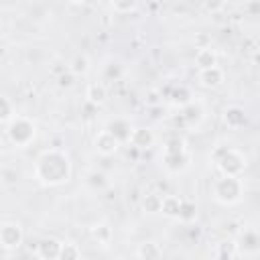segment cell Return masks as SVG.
<instances>
[{"label": "cell", "instance_id": "34", "mask_svg": "<svg viewBox=\"0 0 260 260\" xmlns=\"http://www.w3.org/2000/svg\"><path fill=\"white\" fill-rule=\"evenodd\" d=\"M158 102H160V100H158V93H156V91H148V104L154 106V104H158Z\"/></svg>", "mask_w": 260, "mask_h": 260}, {"label": "cell", "instance_id": "2", "mask_svg": "<svg viewBox=\"0 0 260 260\" xmlns=\"http://www.w3.org/2000/svg\"><path fill=\"white\" fill-rule=\"evenodd\" d=\"M211 199L223 207H234L244 197V181L242 177H215L211 183Z\"/></svg>", "mask_w": 260, "mask_h": 260}, {"label": "cell", "instance_id": "3", "mask_svg": "<svg viewBox=\"0 0 260 260\" xmlns=\"http://www.w3.org/2000/svg\"><path fill=\"white\" fill-rule=\"evenodd\" d=\"M211 160L215 162L219 175L223 177H242L246 167H248V158L242 150L232 148V146H217L211 150Z\"/></svg>", "mask_w": 260, "mask_h": 260}, {"label": "cell", "instance_id": "24", "mask_svg": "<svg viewBox=\"0 0 260 260\" xmlns=\"http://www.w3.org/2000/svg\"><path fill=\"white\" fill-rule=\"evenodd\" d=\"M20 181V171L14 165H2L0 167V185L2 187H16Z\"/></svg>", "mask_w": 260, "mask_h": 260}, {"label": "cell", "instance_id": "7", "mask_svg": "<svg viewBox=\"0 0 260 260\" xmlns=\"http://www.w3.org/2000/svg\"><path fill=\"white\" fill-rule=\"evenodd\" d=\"M181 120L185 122V126L189 130H195L201 126V122L205 120V108L199 100H191L187 106L181 108Z\"/></svg>", "mask_w": 260, "mask_h": 260}, {"label": "cell", "instance_id": "27", "mask_svg": "<svg viewBox=\"0 0 260 260\" xmlns=\"http://www.w3.org/2000/svg\"><path fill=\"white\" fill-rule=\"evenodd\" d=\"M185 150H187V142L183 136H171L162 144V152H169V154H177V152H185Z\"/></svg>", "mask_w": 260, "mask_h": 260}, {"label": "cell", "instance_id": "33", "mask_svg": "<svg viewBox=\"0 0 260 260\" xmlns=\"http://www.w3.org/2000/svg\"><path fill=\"white\" fill-rule=\"evenodd\" d=\"M203 8H205V10H211V12H215V10H221V8H223V4H221V2H215V4H209V2H205V4H203Z\"/></svg>", "mask_w": 260, "mask_h": 260}, {"label": "cell", "instance_id": "1", "mask_svg": "<svg viewBox=\"0 0 260 260\" xmlns=\"http://www.w3.org/2000/svg\"><path fill=\"white\" fill-rule=\"evenodd\" d=\"M73 162L65 148H45L35 160V179L43 187H61L71 181Z\"/></svg>", "mask_w": 260, "mask_h": 260}, {"label": "cell", "instance_id": "16", "mask_svg": "<svg viewBox=\"0 0 260 260\" xmlns=\"http://www.w3.org/2000/svg\"><path fill=\"white\" fill-rule=\"evenodd\" d=\"M134 254H136L138 260H160L162 248H160V244L154 242V240H142V242L136 246Z\"/></svg>", "mask_w": 260, "mask_h": 260}, {"label": "cell", "instance_id": "4", "mask_svg": "<svg viewBox=\"0 0 260 260\" xmlns=\"http://www.w3.org/2000/svg\"><path fill=\"white\" fill-rule=\"evenodd\" d=\"M6 138L16 148H26L37 138V124L24 114H14L6 122Z\"/></svg>", "mask_w": 260, "mask_h": 260}, {"label": "cell", "instance_id": "23", "mask_svg": "<svg viewBox=\"0 0 260 260\" xmlns=\"http://www.w3.org/2000/svg\"><path fill=\"white\" fill-rule=\"evenodd\" d=\"M213 254H215V260H234V258L238 256V250H236V242H234L232 238L217 242V244H215V250H213Z\"/></svg>", "mask_w": 260, "mask_h": 260}, {"label": "cell", "instance_id": "32", "mask_svg": "<svg viewBox=\"0 0 260 260\" xmlns=\"http://www.w3.org/2000/svg\"><path fill=\"white\" fill-rule=\"evenodd\" d=\"M59 85H61V87H71V85H73V75H71L67 69L59 75Z\"/></svg>", "mask_w": 260, "mask_h": 260}, {"label": "cell", "instance_id": "9", "mask_svg": "<svg viewBox=\"0 0 260 260\" xmlns=\"http://www.w3.org/2000/svg\"><path fill=\"white\" fill-rule=\"evenodd\" d=\"M197 83L205 89H217L225 83V71L223 67L215 65V67H209V69H199L197 71Z\"/></svg>", "mask_w": 260, "mask_h": 260}, {"label": "cell", "instance_id": "28", "mask_svg": "<svg viewBox=\"0 0 260 260\" xmlns=\"http://www.w3.org/2000/svg\"><path fill=\"white\" fill-rule=\"evenodd\" d=\"M191 100H193V95H191V91H189L185 85L175 87V89H173V93H171V102H173L175 106H179V108L187 106Z\"/></svg>", "mask_w": 260, "mask_h": 260}, {"label": "cell", "instance_id": "25", "mask_svg": "<svg viewBox=\"0 0 260 260\" xmlns=\"http://www.w3.org/2000/svg\"><path fill=\"white\" fill-rule=\"evenodd\" d=\"M57 260H81V248H79V244H75L71 240L61 242V250H59Z\"/></svg>", "mask_w": 260, "mask_h": 260}, {"label": "cell", "instance_id": "10", "mask_svg": "<svg viewBox=\"0 0 260 260\" xmlns=\"http://www.w3.org/2000/svg\"><path fill=\"white\" fill-rule=\"evenodd\" d=\"M132 128H134V126H132L130 120L124 118V116H116V118H112V120L106 124V130H108L120 144H126V142L130 140Z\"/></svg>", "mask_w": 260, "mask_h": 260}, {"label": "cell", "instance_id": "20", "mask_svg": "<svg viewBox=\"0 0 260 260\" xmlns=\"http://www.w3.org/2000/svg\"><path fill=\"white\" fill-rule=\"evenodd\" d=\"M85 98H87L89 104L102 106V104H106V100H108V89H106V85H104L102 81H93V83H89V85L85 87Z\"/></svg>", "mask_w": 260, "mask_h": 260}, {"label": "cell", "instance_id": "8", "mask_svg": "<svg viewBox=\"0 0 260 260\" xmlns=\"http://www.w3.org/2000/svg\"><path fill=\"white\" fill-rule=\"evenodd\" d=\"M221 122L225 128L230 130H242L246 124H248V116H246V110L238 104H232V106H225L221 110Z\"/></svg>", "mask_w": 260, "mask_h": 260}, {"label": "cell", "instance_id": "31", "mask_svg": "<svg viewBox=\"0 0 260 260\" xmlns=\"http://www.w3.org/2000/svg\"><path fill=\"white\" fill-rule=\"evenodd\" d=\"M120 75H122V65H120L118 61H110V63L104 67V77H106V79H110V81L114 79V81H116Z\"/></svg>", "mask_w": 260, "mask_h": 260}, {"label": "cell", "instance_id": "6", "mask_svg": "<svg viewBox=\"0 0 260 260\" xmlns=\"http://www.w3.org/2000/svg\"><path fill=\"white\" fill-rule=\"evenodd\" d=\"M234 242H236L238 254L244 258H256L260 252V236L256 228H244Z\"/></svg>", "mask_w": 260, "mask_h": 260}, {"label": "cell", "instance_id": "11", "mask_svg": "<svg viewBox=\"0 0 260 260\" xmlns=\"http://www.w3.org/2000/svg\"><path fill=\"white\" fill-rule=\"evenodd\" d=\"M154 142H156V134H154L152 128H148V126H134V128H132V134H130L128 144H132L134 148L146 150V148H150Z\"/></svg>", "mask_w": 260, "mask_h": 260}, {"label": "cell", "instance_id": "19", "mask_svg": "<svg viewBox=\"0 0 260 260\" xmlns=\"http://www.w3.org/2000/svg\"><path fill=\"white\" fill-rule=\"evenodd\" d=\"M91 69V59L85 55V53H75L69 63H67V71L73 75V77H81V75H87Z\"/></svg>", "mask_w": 260, "mask_h": 260}, {"label": "cell", "instance_id": "35", "mask_svg": "<svg viewBox=\"0 0 260 260\" xmlns=\"http://www.w3.org/2000/svg\"><path fill=\"white\" fill-rule=\"evenodd\" d=\"M112 260H130V258H126V256H114Z\"/></svg>", "mask_w": 260, "mask_h": 260}, {"label": "cell", "instance_id": "17", "mask_svg": "<svg viewBox=\"0 0 260 260\" xmlns=\"http://www.w3.org/2000/svg\"><path fill=\"white\" fill-rule=\"evenodd\" d=\"M183 201H185L183 197L173 195V193L162 195V201H160V213H162L165 217H169V219H177V217H179V213H181Z\"/></svg>", "mask_w": 260, "mask_h": 260}, {"label": "cell", "instance_id": "12", "mask_svg": "<svg viewBox=\"0 0 260 260\" xmlns=\"http://www.w3.org/2000/svg\"><path fill=\"white\" fill-rule=\"evenodd\" d=\"M93 148H95V152L102 154V156H112V154L118 152L120 142L104 128V130H100V132L93 136Z\"/></svg>", "mask_w": 260, "mask_h": 260}, {"label": "cell", "instance_id": "5", "mask_svg": "<svg viewBox=\"0 0 260 260\" xmlns=\"http://www.w3.org/2000/svg\"><path fill=\"white\" fill-rule=\"evenodd\" d=\"M24 242V230L18 221H2L0 223V248L6 252H14Z\"/></svg>", "mask_w": 260, "mask_h": 260}, {"label": "cell", "instance_id": "22", "mask_svg": "<svg viewBox=\"0 0 260 260\" xmlns=\"http://www.w3.org/2000/svg\"><path fill=\"white\" fill-rule=\"evenodd\" d=\"M85 185H87L91 191H104V189L110 187V179H108V175H106L104 171L93 169V171H89V173L85 175Z\"/></svg>", "mask_w": 260, "mask_h": 260}, {"label": "cell", "instance_id": "21", "mask_svg": "<svg viewBox=\"0 0 260 260\" xmlns=\"http://www.w3.org/2000/svg\"><path fill=\"white\" fill-rule=\"evenodd\" d=\"M160 201H162V195H160V193H156V191H148V193L142 195V199H140V207H142L144 213H148V215H156V213H160Z\"/></svg>", "mask_w": 260, "mask_h": 260}, {"label": "cell", "instance_id": "13", "mask_svg": "<svg viewBox=\"0 0 260 260\" xmlns=\"http://www.w3.org/2000/svg\"><path fill=\"white\" fill-rule=\"evenodd\" d=\"M189 165H191V154H189V150L177 152V154L162 152V167H165L167 173H173V175L183 173L185 169H189Z\"/></svg>", "mask_w": 260, "mask_h": 260}, {"label": "cell", "instance_id": "29", "mask_svg": "<svg viewBox=\"0 0 260 260\" xmlns=\"http://www.w3.org/2000/svg\"><path fill=\"white\" fill-rule=\"evenodd\" d=\"M195 217H197V207H195V203H193V201H183V207H181V213H179L177 219H181V221H185V223H191Z\"/></svg>", "mask_w": 260, "mask_h": 260}, {"label": "cell", "instance_id": "30", "mask_svg": "<svg viewBox=\"0 0 260 260\" xmlns=\"http://www.w3.org/2000/svg\"><path fill=\"white\" fill-rule=\"evenodd\" d=\"M14 116V106L6 95H0V122H8Z\"/></svg>", "mask_w": 260, "mask_h": 260}, {"label": "cell", "instance_id": "15", "mask_svg": "<svg viewBox=\"0 0 260 260\" xmlns=\"http://www.w3.org/2000/svg\"><path fill=\"white\" fill-rule=\"evenodd\" d=\"M59 250H61V240L47 236L37 244V258L39 260H57Z\"/></svg>", "mask_w": 260, "mask_h": 260}, {"label": "cell", "instance_id": "18", "mask_svg": "<svg viewBox=\"0 0 260 260\" xmlns=\"http://www.w3.org/2000/svg\"><path fill=\"white\" fill-rule=\"evenodd\" d=\"M217 61H219V55H217V51H215L211 45L201 47V49L195 51V65H197V69H209V67H215Z\"/></svg>", "mask_w": 260, "mask_h": 260}, {"label": "cell", "instance_id": "26", "mask_svg": "<svg viewBox=\"0 0 260 260\" xmlns=\"http://www.w3.org/2000/svg\"><path fill=\"white\" fill-rule=\"evenodd\" d=\"M110 8L116 14H132L140 8V4L136 0H114V2H110Z\"/></svg>", "mask_w": 260, "mask_h": 260}, {"label": "cell", "instance_id": "14", "mask_svg": "<svg viewBox=\"0 0 260 260\" xmlns=\"http://www.w3.org/2000/svg\"><path fill=\"white\" fill-rule=\"evenodd\" d=\"M89 238L95 242V246L100 248H108L114 242V230L108 221H95L89 228Z\"/></svg>", "mask_w": 260, "mask_h": 260}]
</instances>
